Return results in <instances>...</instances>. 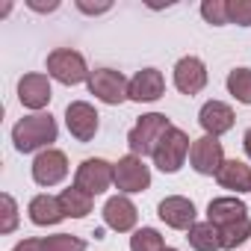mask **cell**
Returning a JSON list of instances; mask_svg holds the SVG:
<instances>
[{
	"mask_svg": "<svg viewBox=\"0 0 251 251\" xmlns=\"http://www.w3.org/2000/svg\"><path fill=\"white\" fill-rule=\"evenodd\" d=\"M12 142L21 154H33L50 142H56V121L45 112L39 115H27L12 127Z\"/></svg>",
	"mask_w": 251,
	"mask_h": 251,
	"instance_id": "cell-1",
	"label": "cell"
},
{
	"mask_svg": "<svg viewBox=\"0 0 251 251\" xmlns=\"http://www.w3.org/2000/svg\"><path fill=\"white\" fill-rule=\"evenodd\" d=\"M172 130V121L166 118V115H160V112H148V115H142L139 121H136V127L127 133V145H130V151H133V157H154V151H157V145L163 142V136Z\"/></svg>",
	"mask_w": 251,
	"mask_h": 251,
	"instance_id": "cell-2",
	"label": "cell"
},
{
	"mask_svg": "<svg viewBox=\"0 0 251 251\" xmlns=\"http://www.w3.org/2000/svg\"><path fill=\"white\" fill-rule=\"evenodd\" d=\"M48 74L53 80H59L62 86H77L83 80H89V68H86V59L83 53L71 50V48H56L48 53Z\"/></svg>",
	"mask_w": 251,
	"mask_h": 251,
	"instance_id": "cell-3",
	"label": "cell"
},
{
	"mask_svg": "<svg viewBox=\"0 0 251 251\" xmlns=\"http://www.w3.org/2000/svg\"><path fill=\"white\" fill-rule=\"evenodd\" d=\"M127 89H130V83L124 80V74L112 71V68H95L92 77H89V92L95 98H100L103 103H109V106H118V103L127 100L130 98Z\"/></svg>",
	"mask_w": 251,
	"mask_h": 251,
	"instance_id": "cell-4",
	"label": "cell"
},
{
	"mask_svg": "<svg viewBox=\"0 0 251 251\" xmlns=\"http://www.w3.org/2000/svg\"><path fill=\"white\" fill-rule=\"evenodd\" d=\"M189 151H192V148H189V136H186L180 127H172V130L163 136V142L157 145V151H154V166H157L160 172H166V175H175V172L183 166V160H186Z\"/></svg>",
	"mask_w": 251,
	"mask_h": 251,
	"instance_id": "cell-5",
	"label": "cell"
},
{
	"mask_svg": "<svg viewBox=\"0 0 251 251\" xmlns=\"http://www.w3.org/2000/svg\"><path fill=\"white\" fill-rule=\"evenodd\" d=\"M115 180V166H109L106 160H83L74 177V186H80L89 195H100L109 189V183Z\"/></svg>",
	"mask_w": 251,
	"mask_h": 251,
	"instance_id": "cell-6",
	"label": "cell"
},
{
	"mask_svg": "<svg viewBox=\"0 0 251 251\" xmlns=\"http://www.w3.org/2000/svg\"><path fill=\"white\" fill-rule=\"evenodd\" d=\"M115 186L121 192H145L151 186V169L142 163V157H121L115 163Z\"/></svg>",
	"mask_w": 251,
	"mask_h": 251,
	"instance_id": "cell-7",
	"label": "cell"
},
{
	"mask_svg": "<svg viewBox=\"0 0 251 251\" xmlns=\"http://www.w3.org/2000/svg\"><path fill=\"white\" fill-rule=\"evenodd\" d=\"M98 118L100 115L86 100H74L65 109V124H68V130H71V136L77 142H92L95 139V133H98Z\"/></svg>",
	"mask_w": 251,
	"mask_h": 251,
	"instance_id": "cell-8",
	"label": "cell"
},
{
	"mask_svg": "<svg viewBox=\"0 0 251 251\" xmlns=\"http://www.w3.org/2000/svg\"><path fill=\"white\" fill-rule=\"evenodd\" d=\"M189 160H192V169L198 175H219V169L225 163V148L216 136H201L192 142Z\"/></svg>",
	"mask_w": 251,
	"mask_h": 251,
	"instance_id": "cell-9",
	"label": "cell"
},
{
	"mask_svg": "<svg viewBox=\"0 0 251 251\" xmlns=\"http://www.w3.org/2000/svg\"><path fill=\"white\" fill-rule=\"evenodd\" d=\"M65 175H68V160H65V154L56 151V148L42 151V154L36 157V163H33V180H36L39 186H56Z\"/></svg>",
	"mask_w": 251,
	"mask_h": 251,
	"instance_id": "cell-10",
	"label": "cell"
},
{
	"mask_svg": "<svg viewBox=\"0 0 251 251\" xmlns=\"http://www.w3.org/2000/svg\"><path fill=\"white\" fill-rule=\"evenodd\" d=\"M157 213H160V219H163L169 227H175V230H189V227L195 225V204H192L189 198H183V195H169V198H163L160 207H157Z\"/></svg>",
	"mask_w": 251,
	"mask_h": 251,
	"instance_id": "cell-11",
	"label": "cell"
},
{
	"mask_svg": "<svg viewBox=\"0 0 251 251\" xmlns=\"http://www.w3.org/2000/svg\"><path fill=\"white\" fill-rule=\"evenodd\" d=\"M175 86L183 95H198L207 86V68L198 56H183L175 65Z\"/></svg>",
	"mask_w": 251,
	"mask_h": 251,
	"instance_id": "cell-12",
	"label": "cell"
},
{
	"mask_svg": "<svg viewBox=\"0 0 251 251\" xmlns=\"http://www.w3.org/2000/svg\"><path fill=\"white\" fill-rule=\"evenodd\" d=\"M163 92H166V80L157 68H142L130 80V89H127L130 100H136V103H151V100L163 98Z\"/></svg>",
	"mask_w": 251,
	"mask_h": 251,
	"instance_id": "cell-13",
	"label": "cell"
},
{
	"mask_svg": "<svg viewBox=\"0 0 251 251\" xmlns=\"http://www.w3.org/2000/svg\"><path fill=\"white\" fill-rule=\"evenodd\" d=\"M233 118H236L233 109H230L227 103H222V100H207V103L201 106V112H198L201 127L207 130V136H216V139L233 127Z\"/></svg>",
	"mask_w": 251,
	"mask_h": 251,
	"instance_id": "cell-14",
	"label": "cell"
},
{
	"mask_svg": "<svg viewBox=\"0 0 251 251\" xmlns=\"http://www.w3.org/2000/svg\"><path fill=\"white\" fill-rule=\"evenodd\" d=\"M136 219H139V213H136L133 201H130V198H124V195L109 198L106 207H103V222H106V227H112V230H118V233L133 230Z\"/></svg>",
	"mask_w": 251,
	"mask_h": 251,
	"instance_id": "cell-15",
	"label": "cell"
},
{
	"mask_svg": "<svg viewBox=\"0 0 251 251\" xmlns=\"http://www.w3.org/2000/svg\"><path fill=\"white\" fill-rule=\"evenodd\" d=\"M18 98L27 109H42L50 103V80L45 74H24L18 83Z\"/></svg>",
	"mask_w": 251,
	"mask_h": 251,
	"instance_id": "cell-16",
	"label": "cell"
},
{
	"mask_svg": "<svg viewBox=\"0 0 251 251\" xmlns=\"http://www.w3.org/2000/svg\"><path fill=\"white\" fill-rule=\"evenodd\" d=\"M248 216V207L242 198H213L207 207V222H213L216 227H225L230 222H239Z\"/></svg>",
	"mask_w": 251,
	"mask_h": 251,
	"instance_id": "cell-17",
	"label": "cell"
},
{
	"mask_svg": "<svg viewBox=\"0 0 251 251\" xmlns=\"http://www.w3.org/2000/svg\"><path fill=\"white\" fill-rule=\"evenodd\" d=\"M222 189L230 192H251V166H245L242 160H225L219 175H216Z\"/></svg>",
	"mask_w": 251,
	"mask_h": 251,
	"instance_id": "cell-18",
	"label": "cell"
},
{
	"mask_svg": "<svg viewBox=\"0 0 251 251\" xmlns=\"http://www.w3.org/2000/svg\"><path fill=\"white\" fill-rule=\"evenodd\" d=\"M30 222L39 225V227H48V225H59L65 219V210H62V201L53 198V195H36L30 201Z\"/></svg>",
	"mask_w": 251,
	"mask_h": 251,
	"instance_id": "cell-19",
	"label": "cell"
},
{
	"mask_svg": "<svg viewBox=\"0 0 251 251\" xmlns=\"http://www.w3.org/2000/svg\"><path fill=\"white\" fill-rule=\"evenodd\" d=\"M189 245L195 248V251H219L222 248V233H219V227L213 225V222H195L192 227H189Z\"/></svg>",
	"mask_w": 251,
	"mask_h": 251,
	"instance_id": "cell-20",
	"label": "cell"
},
{
	"mask_svg": "<svg viewBox=\"0 0 251 251\" xmlns=\"http://www.w3.org/2000/svg\"><path fill=\"white\" fill-rule=\"evenodd\" d=\"M59 201H62L65 216H71V219H83V216H89V213H92V195H89V192H83L80 186L65 189V192L59 195Z\"/></svg>",
	"mask_w": 251,
	"mask_h": 251,
	"instance_id": "cell-21",
	"label": "cell"
},
{
	"mask_svg": "<svg viewBox=\"0 0 251 251\" xmlns=\"http://www.w3.org/2000/svg\"><path fill=\"white\" fill-rule=\"evenodd\" d=\"M227 92L239 103H251V68H233L227 74Z\"/></svg>",
	"mask_w": 251,
	"mask_h": 251,
	"instance_id": "cell-22",
	"label": "cell"
},
{
	"mask_svg": "<svg viewBox=\"0 0 251 251\" xmlns=\"http://www.w3.org/2000/svg\"><path fill=\"white\" fill-rule=\"evenodd\" d=\"M219 233H222V248H236L251 236V219L245 216L239 222H230V225L219 227Z\"/></svg>",
	"mask_w": 251,
	"mask_h": 251,
	"instance_id": "cell-23",
	"label": "cell"
},
{
	"mask_svg": "<svg viewBox=\"0 0 251 251\" xmlns=\"http://www.w3.org/2000/svg\"><path fill=\"white\" fill-rule=\"evenodd\" d=\"M163 236L154 227H142L130 236V251H163Z\"/></svg>",
	"mask_w": 251,
	"mask_h": 251,
	"instance_id": "cell-24",
	"label": "cell"
},
{
	"mask_svg": "<svg viewBox=\"0 0 251 251\" xmlns=\"http://www.w3.org/2000/svg\"><path fill=\"white\" fill-rule=\"evenodd\" d=\"M201 15H204V21L213 24V27L230 24V21H227V0H204V3H201Z\"/></svg>",
	"mask_w": 251,
	"mask_h": 251,
	"instance_id": "cell-25",
	"label": "cell"
},
{
	"mask_svg": "<svg viewBox=\"0 0 251 251\" xmlns=\"http://www.w3.org/2000/svg\"><path fill=\"white\" fill-rule=\"evenodd\" d=\"M45 251H86V242L71 233H56L45 239Z\"/></svg>",
	"mask_w": 251,
	"mask_h": 251,
	"instance_id": "cell-26",
	"label": "cell"
},
{
	"mask_svg": "<svg viewBox=\"0 0 251 251\" xmlns=\"http://www.w3.org/2000/svg\"><path fill=\"white\" fill-rule=\"evenodd\" d=\"M227 21L251 27V0H227Z\"/></svg>",
	"mask_w": 251,
	"mask_h": 251,
	"instance_id": "cell-27",
	"label": "cell"
},
{
	"mask_svg": "<svg viewBox=\"0 0 251 251\" xmlns=\"http://www.w3.org/2000/svg\"><path fill=\"white\" fill-rule=\"evenodd\" d=\"M0 201H3V225H0V230H3V233H12L15 225H18V207H15V201H12V195H3Z\"/></svg>",
	"mask_w": 251,
	"mask_h": 251,
	"instance_id": "cell-28",
	"label": "cell"
},
{
	"mask_svg": "<svg viewBox=\"0 0 251 251\" xmlns=\"http://www.w3.org/2000/svg\"><path fill=\"white\" fill-rule=\"evenodd\" d=\"M12 251H45V239H24Z\"/></svg>",
	"mask_w": 251,
	"mask_h": 251,
	"instance_id": "cell-29",
	"label": "cell"
},
{
	"mask_svg": "<svg viewBox=\"0 0 251 251\" xmlns=\"http://www.w3.org/2000/svg\"><path fill=\"white\" fill-rule=\"evenodd\" d=\"M77 9H80V12H89V15H92V12H106V9H109V3H100V6H89V3H77Z\"/></svg>",
	"mask_w": 251,
	"mask_h": 251,
	"instance_id": "cell-30",
	"label": "cell"
},
{
	"mask_svg": "<svg viewBox=\"0 0 251 251\" xmlns=\"http://www.w3.org/2000/svg\"><path fill=\"white\" fill-rule=\"evenodd\" d=\"M242 145H245V154L251 157V127L245 130V136H242Z\"/></svg>",
	"mask_w": 251,
	"mask_h": 251,
	"instance_id": "cell-31",
	"label": "cell"
},
{
	"mask_svg": "<svg viewBox=\"0 0 251 251\" xmlns=\"http://www.w3.org/2000/svg\"><path fill=\"white\" fill-rule=\"evenodd\" d=\"M163 251H177V248H163Z\"/></svg>",
	"mask_w": 251,
	"mask_h": 251,
	"instance_id": "cell-32",
	"label": "cell"
}]
</instances>
